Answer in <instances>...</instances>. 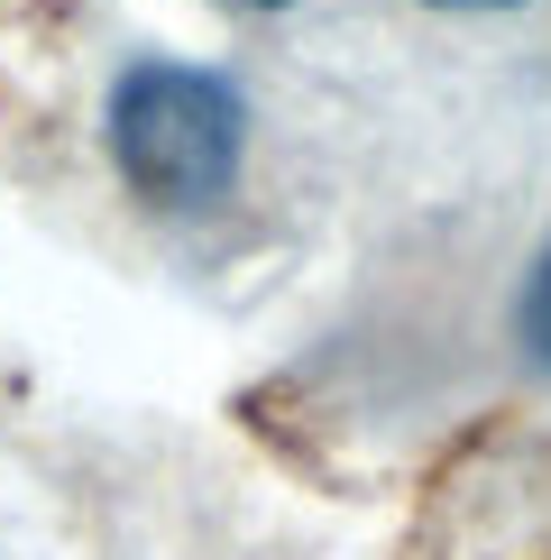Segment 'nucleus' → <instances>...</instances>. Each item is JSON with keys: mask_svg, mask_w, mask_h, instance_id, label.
I'll return each instance as SVG.
<instances>
[{"mask_svg": "<svg viewBox=\"0 0 551 560\" xmlns=\"http://www.w3.org/2000/svg\"><path fill=\"white\" fill-rule=\"evenodd\" d=\"M221 10H248V19H267V10H294V0H221Z\"/></svg>", "mask_w": 551, "mask_h": 560, "instance_id": "20e7f679", "label": "nucleus"}, {"mask_svg": "<svg viewBox=\"0 0 551 560\" xmlns=\"http://www.w3.org/2000/svg\"><path fill=\"white\" fill-rule=\"evenodd\" d=\"M239 148H248V102L212 65L138 56L110 83V166L156 212H212L239 184Z\"/></svg>", "mask_w": 551, "mask_h": 560, "instance_id": "f257e3e1", "label": "nucleus"}, {"mask_svg": "<svg viewBox=\"0 0 551 560\" xmlns=\"http://www.w3.org/2000/svg\"><path fill=\"white\" fill-rule=\"evenodd\" d=\"M515 349H524V368L551 386V248L524 267V285H515Z\"/></svg>", "mask_w": 551, "mask_h": 560, "instance_id": "f03ea898", "label": "nucleus"}, {"mask_svg": "<svg viewBox=\"0 0 551 560\" xmlns=\"http://www.w3.org/2000/svg\"><path fill=\"white\" fill-rule=\"evenodd\" d=\"M432 10H524V0H432Z\"/></svg>", "mask_w": 551, "mask_h": 560, "instance_id": "7ed1b4c3", "label": "nucleus"}]
</instances>
